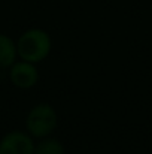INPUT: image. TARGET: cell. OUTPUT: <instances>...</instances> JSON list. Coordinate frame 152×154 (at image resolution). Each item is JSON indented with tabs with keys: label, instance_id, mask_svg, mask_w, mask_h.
Masks as SVG:
<instances>
[{
	"label": "cell",
	"instance_id": "4",
	"mask_svg": "<svg viewBox=\"0 0 152 154\" xmlns=\"http://www.w3.org/2000/svg\"><path fill=\"white\" fill-rule=\"evenodd\" d=\"M37 70L30 61L16 63L10 69V79L18 88H30L37 82Z\"/></svg>",
	"mask_w": 152,
	"mask_h": 154
},
{
	"label": "cell",
	"instance_id": "3",
	"mask_svg": "<svg viewBox=\"0 0 152 154\" xmlns=\"http://www.w3.org/2000/svg\"><path fill=\"white\" fill-rule=\"evenodd\" d=\"M0 154H34V144L28 135L12 132L1 139Z\"/></svg>",
	"mask_w": 152,
	"mask_h": 154
},
{
	"label": "cell",
	"instance_id": "1",
	"mask_svg": "<svg viewBox=\"0 0 152 154\" xmlns=\"http://www.w3.org/2000/svg\"><path fill=\"white\" fill-rule=\"evenodd\" d=\"M51 51V38L49 35L40 29H33L25 32L18 44L16 52L22 57L24 61L37 63L48 57Z\"/></svg>",
	"mask_w": 152,
	"mask_h": 154
},
{
	"label": "cell",
	"instance_id": "5",
	"mask_svg": "<svg viewBox=\"0 0 152 154\" xmlns=\"http://www.w3.org/2000/svg\"><path fill=\"white\" fill-rule=\"evenodd\" d=\"M16 55V47L13 45V42L4 36L0 35V67H7L13 63Z\"/></svg>",
	"mask_w": 152,
	"mask_h": 154
},
{
	"label": "cell",
	"instance_id": "6",
	"mask_svg": "<svg viewBox=\"0 0 152 154\" xmlns=\"http://www.w3.org/2000/svg\"><path fill=\"white\" fill-rule=\"evenodd\" d=\"M34 153L36 154H64V148H63V145L57 139H45V141H42L34 148Z\"/></svg>",
	"mask_w": 152,
	"mask_h": 154
},
{
	"label": "cell",
	"instance_id": "2",
	"mask_svg": "<svg viewBox=\"0 0 152 154\" xmlns=\"http://www.w3.org/2000/svg\"><path fill=\"white\" fill-rule=\"evenodd\" d=\"M57 126V114L48 103L34 106L27 117V129L36 138L48 136Z\"/></svg>",
	"mask_w": 152,
	"mask_h": 154
}]
</instances>
